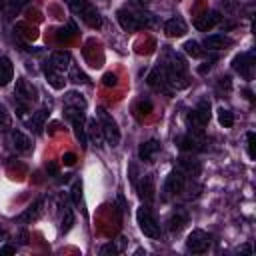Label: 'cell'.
Listing matches in <instances>:
<instances>
[{
    "label": "cell",
    "mask_w": 256,
    "mask_h": 256,
    "mask_svg": "<svg viewBox=\"0 0 256 256\" xmlns=\"http://www.w3.org/2000/svg\"><path fill=\"white\" fill-rule=\"evenodd\" d=\"M164 74L168 78V84L174 88H184L188 84L186 80V62L182 60V56H178L176 52H168L166 60H164Z\"/></svg>",
    "instance_id": "1"
},
{
    "label": "cell",
    "mask_w": 256,
    "mask_h": 256,
    "mask_svg": "<svg viewBox=\"0 0 256 256\" xmlns=\"http://www.w3.org/2000/svg\"><path fill=\"white\" fill-rule=\"evenodd\" d=\"M70 2V8L90 26V28H100L102 26V16L100 12L88 2V0H68Z\"/></svg>",
    "instance_id": "2"
},
{
    "label": "cell",
    "mask_w": 256,
    "mask_h": 256,
    "mask_svg": "<svg viewBox=\"0 0 256 256\" xmlns=\"http://www.w3.org/2000/svg\"><path fill=\"white\" fill-rule=\"evenodd\" d=\"M116 20H118V24L124 28V30H140V28H144V26H150L152 24V18L150 16H142V14H138V12H130V10H126V8H122V10H118L116 12Z\"/></svg>",
    "instance_id": "3"
},
{
    "label": "cell",
    "mask_w": 256,
    "mask_h": 256,
    "mask_svg": "<svg viewBox=\"0 0 256 256\" xmlns=\"http://www.w3.org/2000/svg\"><path fill=\"white\" fill-rule=\"evenodd\" d=\"M98 122H100L104 140H106L110 146H118V144H120V130H118V124H116V120H114L104 108H98Z\"/></svg>",
    "instance_id": "4"
},
{
    "label": "cell",
    "mask_w": 256,
    "mask_h": 256,
    "mask_svg": "<svg viewBox=\"0 0 256 256\" xmlns=\"http://www.w3.org/2000/svg\"><path fill=\"white\" fill-rule=\"evenodd\" d=\"M136 220H138V226H140L144 236H148V238H158L160 236V224H158V220L154 218V214L150 212L148 206H140L138 208Z\"/></svg>",
    "instance_id": "5"
},
{
    "label": "cell",
    "mask_w": 256,
    "mask_h": 256,
    "mask_svg": "<svg viewBox=\"0 0 256 256\" xmlns=\"http://www.w3.org/2000/svg\"><path fill=\"white\" fill-rule=\"evenodd\" d=\"M178 144H180V148L184 152H200V150H204L206 138H204L202 128H192L188 134L178 138Z\"/></svg>",
    "instance_id": "6"
},
{
    "label": "cell",
    "mask_w": 256,
    "mask_h": 256,
    "mask_svg": "<svg viewBox=\"0 0 256 256\" xmlns=\"http://www.w3.org/2000/svg\"><path fill=\"white\" fill-rule=\"evenodd\" d=\"M14 96H16V102H24V104H34L38 100V88L26 80V78H18L16 80V86H14Z\"/></svg>",
    "instance_id": "7"
},
{
    "label": "cell",
    "mask_w": 256,
    "mask_h": 256,
    "mask_svg": "<svg viewBox=\"0 0 256 256\" xmlns=\"http://www.w3.org/2000/svg\"><path fill=\"white\" fill-rule=\"evenodd\" d=\"M210 120V102L208 100H200L190 114L186 116V122L190 124V128H204Z\"/></svg>",
    "instance_id": "8"
},
{
    "label": "cell",
    "mask_w": 256,
    "mask_h": 256,
    "mask_svg": "<svg viewBox=\"0 0 256 256\" xmlns=\"http://www.w3.org/2000/svg\"><path fill=\"white\" fill-rule=\"evenodd\" d=\"M186 248L192 254H202L210 248V234H206L204 230H192L186 238Z\"/></svg>",
    "instance_id": "9"
},
{
    "label": "cell",
    "mask_w": 256,
    "mask_h": 256,
    "mask_svg": "<svg viewBox=\"0 0 256 256\" xmlns=\"http://www.w3.org/2000/svg\"><path fill=\"white\" fill-rule=\"evenodd\" d=\"M66 118L72 122V128H74V134H76V140L86 146V128H84V112L82 110H74V108H66Z\"/></svg>",
    "instance_id": "10"
},
{
    "label": "cell",
    "mask_w": 256,
    "mask_h": 256,
    "mask_svg": "<svg viewBox=\"0 0 256 256\" xmlns=\"http://www.w3.org/2000/svg\"><path fill=\"white\" fill-rule=\"evenodd\" d=\"M184 184H186V174L178 168V170H172L168 176H166V182H164V192L170 194V196H176L184 190Z\"/></svg>",
    "instance_id": "11"
},
{
    "label": "cell",
    "mask_w": 256,
    "mask_h": 256,
    "mask_svg": "<svg viewBox=\"0 0 256 256\" xmlns=\"http://www.w3.org/2000/svg\"><path fill=\"white\" fill-rule=\"evenodd\" d=\"M232 66H234V70H236L242 78L250 80V78H252V70H254V54H252V52H244V54L236 56Z\"/></svg>",
    "instance_id": "12"
},
{
    "label": "cell",
    "mask_w": 256,
    "mask_h": 256,
    "mask_svg": "<svg viewBox=\"0 0 256 256\" xmlns=\"http://www.w3.org/2000/svg\"><path fill=\"white\" fill-rule=\"evenodd\" d=\"M8 138H10V146H12L18 154H28V152L32 150V140H30V136H26L22 130L12 128Z\"/></svg>",
    "instance_id": "13"
},
{
    "label": "cell",
    "mask_w": 256,
    "mask_h": 256,
    "mask_svg": "<svg viewBox=\"0 0 256 256\" xmlns=\"http://www.w3.org/2000/svg\"><path fill=\"white\" fill-rule=\"evenodd\" d=\"M148 84L154 88V90H158V92H164V94H172V88H170V84H168V78H166V74H164V68H154L150 74H148Z\"/></svg>",
    "instance_id": "14"
},
{
    "label": "cell",
    "mask_w": 256,
    "mask_h": 256,
    "mask_svg": "<svg viewBox=\"0 0 256 256\" xmlns=\"http://www.w3.org/2000/svg\"><path fill=\"white\" fill-rule=\"evenodd\" d=\"M136 188H138V194L142 200L146 202H152L154 196H156V186H154V178L152 174H144L140 178V182H136Z\"/></svg>",
    "instance_id": "15"
},
{
    "label": "cell",
    "mask_w": 256,
    "mask_h": 256,
    "mask_svg": "<svg viewBox=\"0 0 256 256\" xmlns=\"http://www.w3.org/2000/svg\"><path fill=\"white\" fill-rule=\"evenodd\" d=\"M48 64H50L54 70H58V72L64 74V72L70 68V64H72V56H70L68 52H64V50H58V52H52V54H50Z\"/></svg>",
    "instance_id": "16"
},
{
    "label": "cell",
    "mask_w": 256,
    "mask_h": 256,
    "mask_svg": "<svg viewBox=\"0 0 256 256\" xmlns=\"http://www.w3.org/2000/svg\"><path fill=\"white\" fill-rule=\"evenodd\" d=\"M160 152V142L158 140H146V142H142L140 144V148H138V156H140V160L142 162H152L154 160V156Z\"/></svg>",
    "instance_id": "17"
},
{
    "label": "cell",
    "mask_w": 256,
    "mask_h": 256,
    "mask_svg": "<svg viewBox=\"0 0 256 256\" xmlns=\"http://www.w3.org/2000/svg\"><path fill=\"white\" fill-rule=\"evenodd\" d=\"M164 32H166V36H170V38H178V36H182V34L186 32V24H184V20H182L180 16H172L170 20H166Z\"/></svg>",
    "instance_id": "18"
},
{
    "label": "cell",
    "mask_w": 256,
    "mask_h": 256,
    "mask_svg": "<svg viewBox=\"0 0 256 256\" xmlns=\"http://www.w3.org/2000/svg\"><path fill=\"white\" fill-rule=\"evenodd\" d=\"M86 132H88V138H90V142L96 146V148H102L104 146V134H102V128H100V122L96 120V118H92V120H88V128H86Z\"/></svg>",
    "instance_id": "19"
},
{
    "label": "cell",
    "mask_w": 256,
    "mask_h": 256,
    "mask_svg": "<svg viewBox=\"0 0 256 256\" xmlns=\"http://www.w3.org/2000/svg\"><path fill=\"white\" fill-rule=\"evenodd\" d=\"M220 18H222V16H220L216 10H210V12L202 14V16L196 20V28L202 30V32H208V30H212V28L220 22Z\"/></svg>",
    "instance_id": "20"
},
{
    "label": "cell",
    "mask_w": 256,
    "mask_h": 256,
    "mask_svg": "<svg viewBox=\"0 0 256 256\" xmlns=\"http://www.w3.org/2000/svg\"><path fill=\"white\" fill-rule=\"evenodd\" d=\"M230 44H232V40L226 38L224 34H210V36H206V40H204V46H206L208 50H222V48H226V46H230Z\"/></svg>",
    "instance_id": "21"
},
{
    "label": "cell",
    "mask_w": 256,
    "mask_h": 256,
    "mask_svg": "<svg viewBox=\"0 0 256 256\" xmlns=\"http://www.w3.org/2000/svg\"><path fill=\"white\" fill-rule=\"evenodd\" d=\"M46 116H48V112H46V110H38V112H32V116L26 120L28 128H30V130H34L36 134H40V132H42V128H44Z\"/></svg>",
    "instance_id": "22"
},
{
    "label": "cell",
    "mask_w": 256,
    "mask_h": 256,
    "mask_svg": "<svg viewBox=\"0 0 256 256\" xmlns=\"http://www.w3.org/2000/svg\"><path fill=\"white\" fill-rule=\"evenodd\" d=\"M186 220H188L186 212H182V210L172 212V216H170V220H168V228H170V232H172V234H178V232L184 228Z\"/></svg>",
    "instance_id": "23"
},
{
    "label": "cell",
    "mask_w": 256,
    "mask_h": 256,
    "mask_svg": "<svg viewBox=\"0 0 256 256\" xmlns=\"http://www.w3.org/2000/svg\"><path fill=\"white\" fill-rule=\"evenodd\" d=\"M14 78V68L12 62L6 56H0V86H6Z\"/></svg>",
    "instance_id": "24"
},
{
    "label": "cell",
    "mask_w": 256,
    "mask_h": 256,
    "mask_svg": "<svg viewBox=\"0 0 256 256\" xmlns=\"http://www.w3.org/2000/svg\"><path fill=\"white\" fill-rule=\"evenodd\" d=\"M44 74H46V78H48V82L52 84V88H56V90H60L62 86H64V76H62V72H58V70H54L48 62L44 64Z\"/></svg>",
    "instance_id": "25"
},
{
    "label": "cell",
    "mask_w": 256,
    "mask_h": 256,
    "mask_svg": "<svg viewBox=\"0 0 256 256\" xmlns=\"http://www.w3.org/2000/svg\"><path fill=\"white\" fill-rule=\"evenodd\" d=\"M64 106L66 108H74V110H84L86 108V100L82 94L78 92H66L64 96Z\"/></svg>",
    "instance_id": "26"
},
{
    "label": "cell",
    "mask_w": 256,
    "mask_h": 256,
    "mask_svg": "<svg viewBox=\"0 0 256 256\" xmlns=\"http://www.w3.org/2000/svg\"><path fill=\"white\" fill-rule=\"evenodd\" d=\"M42 206H44V200L34 202V204H32V206L18 218V222H34V220H38L40 214H42Z\"/></svg>",
    "instance_id": "27"
},
{
    "label": "cell",
    "mask_w": 256,
    "mask_h": 256,
    "mask_svg": "<svg viewBox=\"0 0 256 256\" xmlns=\"http://www.w3.org/2000/svg\"><path fill=\"white\" fill-rule=\"evenodd\" d=\"M124 246H126V238H118L116 242H108V244H104V246L100 248V254H102V256H108V254L116 256V254H120V252L124 250Z\"/></svg>",
    "instance_id": "28"
},
{
    "label": "cell",
    "mask_w": 256,
    "mask_h": 256,
    "mask_svg": "<svg viewBox=\"0 0 256 256\" xmlns=\"http://www.w3.org/2000/svg\"><path fill=\"white\" fill-rule=\"evenodd\" d=\"M180 170L188 176H196L200 172V164L198 160H192V158H180Z\"/></svg>",
    "instance_id": "29"
},
{
    "label": "cell",
    "mask_w": 256,
    "mask_h": 256,
    "mask_svg": "<svg viewBox=\"0 0 256 256\" xmlns=\"http://www.w3.org/2000/svg\"><path fill=\"white\" fill-rule=\"evenodd\" d=\"M74 224V212L68 204H64V214H62V232H68Z\"/></svg>",
    "instance_id": "30"
},
{
    "label": "cell",
    "mask_w": 256,
    "mask_h": 256,
    "mask_svg": "<svg viewBox=\"0 0 256 256\" xmlns=\"http://www.w3.org/2000/svg\"><path fill=\"white\" fill-rule=\"evenodd\" d=\"M218 122H220V126L230 128V126L234 124V116H232V112H230L228 108H220V110H218Z\"/></svg>",
    "instance_id": "31"
},
{
    "label": "cell",
    "mask_w": 256,
    "mask_h": 256,
    "mask_svg": "<svg viewBox=\"0 0 256 256\" xmlns=\"http://www.w3.org/2000/svg\"><path fill=\"white\" fill-rule=\"evenodd\" d=\"M12 126V116L8 112V108L0 102V130H8Z\"/></svg>",
    "instance_id": "32"
},
{
    "label": "cell",
    "mask_w": 256,
    "mask_h": 256,
    "mask_svg": "<svg viewBox=\"0 0 256 256\" xmlns=\"http://www.w3.org/2000/svg\"><path fill=\"white\" fill-rule=\"evenodd\" d=\"M184 52H186L188 56H194V58L202 56V48H200V44H198L196 40H188V42H184Z\"/></svg>",
    "instance_id": "33"
},
{
    "label": "cell",
    "mask_w": 256,
    "mask_h": 256,
    "mask_svg": "<svg viewBox=\"0 0 256 256\" xmlns=\"http://www.w3.org/2000/svg\"><path fill=\"white\" fill-rule=\"evenodd\" d=\"M70 78H72V82H78V84H84V82H88V78H86V74L76 66V64H70Z\"/></svg>",
    "instance_id": "34"
},
{
    "label": "cell",
    "mask_w": 256,
    "mask_h": 256,
    "mask_svg": "<svg viewBox=\"0 0 256 256\" xmlns=\"http://www.w3.org/2000/svg\"><path fill=\"white\" fill-rule=\"evenodd\" d=\"M150 110H152V102H150V100H140V102L136 104V112H138V116L148 114Z\"/></svg>",
    "instance_id": "35"
},
{
    "label": "cell",
    "mask_w": 256,
    "mask_h": 256,
    "mask_svg": "<svg viewBox=\"0 0 256 256\" xmlns=\"http://www.w3.org/2000/svg\"><path fill=\"white\" fill-rule=\"evenodd\" d=\"M72 200H74V204H80V200H82V184L80 182H74V186H72Z\"/></svg>",
    "instance_id": "36"
},
{
    "label": "cell",
    "mask_w": 256,
    "mask_h": 256,
    "mask_svg": "<svg viewBox=\"0 0 256 256\" xmlns=\"http://www.w3.org/2000/svg\"><path fill=\"white\" fill-rule=\"evenodd\" d=\"M246 138H248V156L254 158V138H256V136H254V132H248Z\"/></svg>",
    "instance_id": "37"
},
{
    "label": "cell",
    "mask_w": 256,
    "mask_h": 256,
    "mask_svg": "<svg viewBox=\"0 0 256 256\" xmlns=\"http://www.w3.org/2000/svg\"><path fill=\"white\" fill-rule=\"evenodd\" d=\"M102 82H104V86H114V84H116V74H112V72L104 74Z\"/></svg>",
    "instance_id": "38"
},
{
    "label": "cell",
    "mask_w": 256,
    "mask_h": 256,
    "mask_svg": "<svg viewBox=\"0 0 256 256\" xmlns=\"http://www.w3.org/2000/svg\"><path fill=\"white\" fill-rule=\"evenodd\" d=\"M62 160H64V164H66V166H72V164L76 162V156L68 152V154H64V156H62Z\"/></svg>",
    "instance_id": "39"
},
{
    "label": "cell",
    "mask_w": 256,
    "mask_h": 256,
    "mask_svg": "<svg viewBox=\"0 0 256 256\" xmlns=\"http://www.w3.org/2000/svg\"><path fill=\"white\" fill-rule=\"evenodd\" d=\"M14 252H16V246H10V244H6V246L0 248V256H4V254H14Z\"/></svg>",
    "instance_id": "40"
},
{
    "label": "cell",
    "mask_w": 256,
    "mask_h": 256,
    "mask_svg": "<svg viewBox=\"0 0 256 256\" xmlns=\"http://www.w3.org/2000/svg\"><path fill=\"white\" fill-rule=\"evenodd\" d=\"M132 2H134L136 6H140V8H144V6H148V2H150V0H132Z\"/></svg>",
    "instance_id": "41"
},
{
    "label": "cell",
    "mask_w": 256,
    "mask_h": 256,
    "mask_svg": "<svg viewBox=\"0 0 256 256\" xmlns=\"http://www.w3.org/2000/svg\"><path fill=\"white\" fill-rule=\"evenodd\" d=\"M2 8H4V0H0V10H2Z\"/></svg>",
    "instance_id": "42"
},
{
    "label": "cell",
    "mask_w": 256,
    "mask_h": 256,
    "mask_svg": "<svg viewBox=\"0 0 256 256\" xmlns=\"http://www.w3.org/2000/svg\"><path fill=\"white\" fill-rule=\"evenodd\" d=\"M18 2H20V4H26V2H28V0H18Z\"/></svg>",
    "instance_id": "43"
},
{
    "label": "cell",
    "mask_w": 256,
    "mask_h": 256,
    "mask_svg": "<svg viewBox=\"0 0 256 256\" xmlns=\"http://www.w3.org/2000/svg\"><path fill=\"white\" fill-rule=\"evenodd\" d=\"M2 236H4V232H0V238H2Z\"/></svg>",
    "instance_id": "44"
}]
</instances>
